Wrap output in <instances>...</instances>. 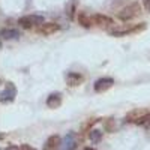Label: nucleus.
Masks as SVG:
<instances>
[{"instance_id": "12", "label": "nucleus", "mask_w": 150, "mask_h": 150, "mask_svg": "<svg viewBox=\"0 0 150 150\" xmlns=\"http://www.w3.org/2000/svg\"><path fill=\"white\" fill-rule=\"evenodd\" d=\"M78 21L83 24V26H86V27H90V26H93V24H95L93 18L87 17L86 14H80V15H78Z\"/></svg>"}, {"instance_id": "3", "label": "nucleus", "mask_w": 150, "mask_h": 150, "mask_svg": "<svg viewBox=\"0 0 150 150\" xmlns=\"http://www.w3.org/2000/svg\"><path fill=\"white\" fill-rule=\"evenodd\" d=\"M144 29V24H141V26H134V27H117V29H112L110 30L111 35H116V36H120V35H125V33H132V32H137V30H141Z\"/></svg>"}, {"instance_id": "2", "label": "nucleus", "mask_w": 150, "mask_h": 150, "mask_svg": "<svg viewBox=\"0 0 150 150\" xmlns=\"http://www.w3.org/2000/svg\"><path fill=\"white\" fill-rule=\"evenodd\" d=\"M138 14H140V5L138 3H134V5H131L128 8H125L123 11H120L119 17L122 20H131V18H134L135 15H138Z\"/></svg>"}, {"instance_id": "6", "label": "nucleus", "mask_w": 150, "mask_h": 150, "mask_svg": "<svg viewBox=\"0 0 150 150\" xmlns=\"http://www.w3.org/2000/svg\"><path fill=\"white\" fill-rule=\"evenodd\" d=\"M59 30V26L54 23H47V24H42V26H39V29H38V32L42 33V35H50V33H54Z\"/></svg>"}, {"instance_id": "8", "label": "nucleus", "mask_w": 150, "mask_h": 150, "mask_svg": "<svg viewBox=\"0 0 150 150\" xmlns=\"http://www.w3.org/2000/svg\"><path fill=\"white\" fill-rule=\"evenodd\" d=\"M59 144H60V138L57 135H53V137H50V138L47 140L44 150H57Z\"/></svg>"}, {"instance_id": "1", "label": "nucleus", "mask_w": 150, "mask_h": 150, "mask_svg": "<svg viewBox=\"0 0 150 150\" xmlns=\"http://www.w3.org/2000/svg\"><path fill=\"white\" fill-rule=\"evenodd\" d=\"M42 23H44L42 15H26L18 20V24H21L23 27H32V26H36V24L42 26Z\"/></svg>"}, {"instance_id": "11", "label": "nucleus", "mask_w": 150, "mask_h": 150, "mask_svg": "<svg viewBox=\"0 0 150 150\" xmlns=\"http://www.w3.org/2000/svg\"><path fill=\"white\" fill-rule=\"evenodd\" d=\"M93 21H95V24H99V26H108V24H112V20L110 17H105V15H96V17H93Z\"/></svg>"}, {"instance_id": "16", "label": "nucleus", "mask_w": 150, "mask_h": 150, "mask_svg": "<svg viewBox=\"0 0 150 150\" xmlns=\"http://www.w3.org/2000/svg\"><path fill=\"white\" fill-rule=\"evenodd\" d=\"M20 150H35L33 147H30V146H21L20 147Z\"/></svg>"}, {"instance_id": "18", "label": "nucleus", "mask_w": 150, "mask_h": 150, "mask_svg": "<svg viewBox=\"0 0 150 150\" xmlns=\"http://www.w3.org/2000/svg\"><path fill=\"white\" fill-rule=\"evenodd\" d=\"M5 150H20V149L15 147V146H11V147H8V149H5Z\"/></svg>"}, {"instance_id": "10", "label": "nucleus", "mask_w": 150, "mask_h": 150, "mask_svg": "<svg viewBox=\"0 0 150 150\" xmlns=\"http://www.w3.org/2000/svg\"><path fill=\"white\" fill-rule=\"evenodd\" d=\"M2 36H3V39H18L20 38V32L15 30V29H8V30H3L2 32Z\"/></svg>"}, {"instance_id": "4", "label": "nucleus", "mask_w": 150, "mask_h": 150, "mask_svg": "<svg viewBox=\"0 0 150 150\" xmlns=\"http://www.w3.org/2000/svg\"><path fill=\"white\" fill-rule=\"evenodd\" d=\"M112 84H114V80H111V78H101V80H98L95 83V90L96 92H104V90L110 89Z\"/></svg>"}, {"instance_id": "17", "label": "nucleus", "mask_w": 150, "mask_h": 150, "mask_svg": "<svg viewBox=\"0 0 150 150\" xmlns=\"http://www.w3.org/2000/svg\"><path fill=\"white\" fill-rule=\"evenodd\" d=\"M144 6L147 11H150V0H144Z\"/></svg>"}, {"instance_id": "15", "label": "nucleus", "mask_w": 150, "mask_h": 150, "mask_svg": "<svg viewBox=\"0 0 150 150\" xmlns=\"http://www.w3.org/2000/svg\"><path fill=\"white\" fill-rule=\"evenodd\" d=\"M89 138H90V141L98 143L99 140L102 138V132H101V131H90V134H89Z\"/></svg>"}, {"instance_id": "14", "label": "nucleus", "mask_w": 150, "mask_h": 150, "mask_svg": "<svg viewBox=\"0 0 150 150\" xmlns=\"http://www.w3.org/2000/svg\"><path fill=\"white\" fill-rule=\"evenodd\" d=\"M137 123L143 125V126H150V112H146L141 117H138L137 119Z\"/></svg>"}, {"instance_id": "7", "label": "nucleus", "mask_w": 150, "mask_h": 150, "mask_svg": "<svg viewBox=\"0 0 150 150\" xmlns=\"http://www.w3.org/2000/svg\"><path fill=\"white\" fill-rule=\"evenodd\" d=\"M62 150H75V138H74V134L69 132L65 140H63V144H62Z\"/></svg>"}, {"instance_id": "9", "label": "nucleus", "mask_w": 150, "mask_h": 150, "mask_svg": "<svg viewBox=\"0 0 150 150\" xmlns=\"http://www.w3.org/2000/svg\"><path fill=\"white\" fill-rule=\"evenodd\" d=\"M60 102H62V96H60L59 93H53V95H50V96H48V99H47V105H48V107H51V108L59 107V105H60Z\"/></svg>"}, {"instance_id": "5", "label": "nucleus", "mask_w": 150, "mask_h": 150, "mask_svg": "<svg viewBox=\"0 0 150 150\" xmlns=\"http://www.w3.org/2000/svg\"><path fill=\"white\" fill-rule=\"evenodd\" d=\"M15 96V87L12 83H6V87H5V90L2 92V101H12Z\"/></svg>"}, {"instance_id": "13", "label": "nucleus", "mask_w": 150, "mask_h": 150, "mask_svg": "<svg viewBox=\"0 0 150 150\" xmlns=\"http://www.w3.org/2000/svg\"><path fill=\"white\" fill-rule=\"evenodd\" d=\"M66 80H68V83L71 84V86H75V84H78L83 78H81V75H78V74H74V72H71V74H68V77H66Z\"/></svg>"}]
</instances>
